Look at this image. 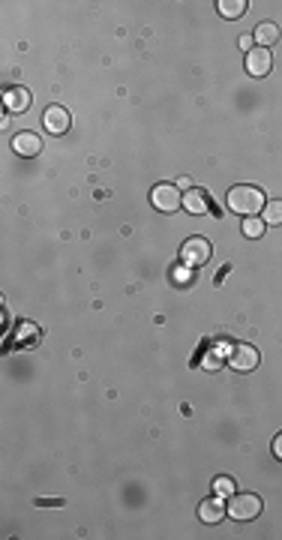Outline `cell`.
Here are the masks:
<instances>
[{"instance_id": "6da1fadb", "label": "cell", "mask_w": 282, "mask_h": 540, "mask_svg": "<svg viewBox=\"0 0 282 540\" xmlns=\"http://www.w3.org/2000/svg\"><path fill=\"white\" fill-rule=\"evenodd\" d=\"M265 192L258 186H249V183H238L229 189V207L234 213L240 216H256L258 210H265Z\"/></svg>"}, {"instance_id": "7a4b0ae2", "label": "cell", "mask_w": 282, "mask_h": 540, "mask_svg": "<svg viewBox=\"0 0 282 540\" xmlns=\"http://www.w3.org/2000/svg\"><path fill=\"white\" fill-rule=\"evenodd\" d=\"M229 507V516L231 519H238V522H249V519H256L258 513H261V498L258 495H252V492H238V495H231V501L225 504Z\"/></svg>"}, {"instance_id": "3957f363", "label": "cell", "mask_w": 282, "mask_h": 540, "mask_svg": "<svg viewBox=\"0 0 282 540\" xmlns=\"http://www.w3.org/2000/svg\"><path fill=\"white\" fill-rule=\"evenodd\" d=\"M150 201L162 213H175V210H180V207H184V195H180V189L175 183H159V186H153Z\"/></svg>"}, {"instance_id": "277c9868", "label": "cell", "mask_w": 282, "mask_h": 540, "mask_svg": "<svg viewBox=\"0 0 282 540\" xmlns=\"http://www.w3.org/2000/svg\"><path fill=\"white\" fill-rule=\"evenodd\" d=\"M258 348L256 345H249V342H238V345L231 348V354H229V366L231 369H238V372H249V369H256L258 366Z\"/></svg>"}, {"instance_id": "5b68a950", "label": "cell", "mask_w": 282, "mask_h": 540, "mask_svg": "<svg viewBox=\"0 0 282 540\" xmlns=\"http://www.w3.org/2000/svg\"><path fill=\"white\" fill-rule=\"evenodd\" d=\"M211 255H213V246L204 237H189L184 243V249H180V258H184V264H193V267L204 264V261H211Z\"/></svg>"}, {"instance_id": "8992f818", "label": "cell", "mask_w": 282, "mask_h": 540, "mask_svg": "<svg viewBox=\"0 0 282 540\" xmlns=\"http://www.w3.org/2000/svg\"><path fill=\"white\" fill-rule=\"evenodd\" d=\"M42 123H45V129H49V132L63 135L69 129L72 117H69V111L63 105H49V108H45V114H42Z\"/></svg>"}, {"instance_id": "52a82bcc", "label": "cell", "mask_w": 282, "mask_h": 540, "mask_svg": "<svg viewBox=\"0 0 282 540\" xmlns=\"http://www.w3.org/2000/svg\"><path fill=\"white\" fill-rule=\"evenodd\" d=\"M270 66H274V57H270L267 48H258V45H256L252 51H247V72H249V75L265 78L270 72Z\"/></svg>"}, {"instance_id": "ba28073f", "label": "cell", "mask_w": 282, "mask_h": 540, "mask_svg": "<svg viewBox=\"0 0 282 540\" xmlns=\"http://www.w3.org/2000/svg\"><path fill=\"white\" fill-rule=\"evenodd\" d=\"M12 150L18 156H36L42 150V138L36 132H18L12 138Z\"/></svg>"}, {"instance_id": "9c48e42d", "label": "cell", "mask_w": 282, "mask_h": 540, "mask_svg": "<svg viewBox=\"0 0 282 540\" xmlns=\"http://www.w3.org/2000/svg\"><path fill=\"white\" fill-rule=\"evenodd\" d=\"M198 516H202V522H220L222 516H229V507L220 501V498H204L202 504H198Z\"/></svg>"}, {"instance_id": "30bf717a", "label": "cell", "mask_w": 282, "mask_h": 540, "mask_svg": "<svg viewBox=\"0 0 282 540\" xmlns=\"http://www.w3.org/2000/svg\"><path fill=\"white\" fill-rule=\"evenodd\" d=\"M3 102H6L9 111H27V105H30V93H27L24 87H9L6 96H3Z\"/></svg>"}, {"instance_id": "8fae6325", "label": "cell", "mask_w": 282, "mask_h": 540, "mask_svg": "<svg viewBox=\"0 0 282 540\" xmlns=\"http://www.w3.org/2000/svg\"><path fill=\"white\" fill-rule=\"evenodd\" d=\"M252 39L258 42V48H267V45L279 42V27H276L274 21H265V24H258V27H256V33H252Z\"/></svg>"}, {"instance_id": "7c38bea8", "label": "cell", "mask_w": 282, "mask_h": 540, "mask_svg": "<svg viewBox=\"0 0 282 540\" xmlns=\"http://www.w3.org/2000/svg\"><path fill=\"white\" fill-rule=\"evenodd\" d=\"M184 207H186L189 213L202 216V213H207V195L202 192V189H186V195H184Z\"/></svg>"}, {"instance_id": "4fadbf2b", "label": "cell", "mask_w": 282, "mask_h": 540, "mask_svg": "<svg viewBox=\"0 0 282 540\" xmlns=\"http://www.w3.org/2000/svg\"><path fill=\"white\" fill-rule=\"evenodd\" d=\"M220 15L225 18H240L243 12H247V0H220Z\"/></svg>"}, {"instance_id": "5bb4252c", "label": "cell", "mask_w": 282, "mask_h": 540, "mask_svg": "<svg viewBox=\"0 0 282 540\" xmlns=\"http://www.w3.org/2000/svg\"><path fill=\"white\" fill-rule=\"evenodd\" d=\"M265 222L267 225H282V198L265 204Z\"/></svg>"}, {"instance_id": "9a60e30c", "label": "cell", "mask_w": 282, "mask_h": 540, "mask_svg": "<svg viewBox=\"0 0 282 540\" xmlns=\"http://www.w3.org/2000/svg\"><path fill=\"white\" fill-rule=\"evenodd\" d=\"M265 219H256V216H249L247 222H243V234H247V237H261V234H265Z\"/></svg>"}, {"instance_id": "2e32d148", "label": "cell", "mask_w": 282, "mask_h": 540, "mask_svg": "<svg viewBox=\"0 0 282 540\" xmlns=\"http://www.w3.org/2000/svg\"><path fill=\"white\" fill-rule=\"evenodd\" d=\"M234 486H238V483H234L231 477H216V480H213L216 495H234Z\"/></svg>"}, {"instance_id": "e0dca14e", "label": "cell", "mask_w": 282, "mask_h": 540, "mask_svg": "<svg viewBox=\"0 0 282 540\" xmlns=\"http://www.w3.org/2000/svg\"><path fill=\"white\" fill-rule=\"evenodd\" d=\"M240 48L243 51H252V48H256V39H252V36H240Z\"/></svg>"}, {"instance_id": "ac0fdd59", "label": "cell", "mask_w": 282, "mask_h": 540, "mask_svg": "<svg viewBox=\"0 0 282 540\" xmlns=\"http://www.w3.org/2000/svg\"><path fill=\"white\" fill-rule=\"evenodd\" d=\"M274 456H276L279 462H282V432H279V435L274 438Z\"/></svg>"}]
</instances>
